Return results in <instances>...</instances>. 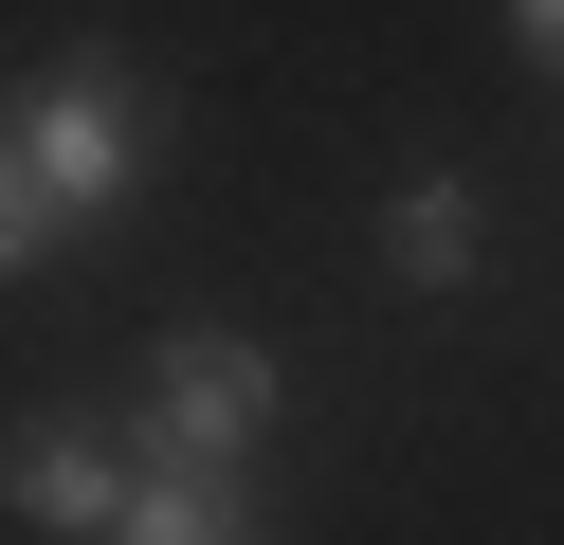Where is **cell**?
Wrapping results in <instances>:
<instances>
[{
    "label": "cell",
    "mask_w": 564,
    "mask_h": 545,
    "mask_svg": "<svg viewBox=\"0 0 564 545\" xmlns=\"http://www.w3.org/2000/svg\"><path fill=\"white\" fill-rule=\"evenodd\" d=\"M0 145L37 164V200H55V218H110L128 182L164 164V91H147L128 55H55L37 91H0Z\"/></svg>",
    "instance_id": "6da1fadb"
},
{
    "label": "cell",
    "mask_w": 564,
    "mask_h": 545,
    "mask_svg": "<svg viewBox=\"0 0 564 545\" xmlns=\"http://www.w3.org/2000/svg\"><path fill=\"white\" fill-rule=\"evenodd\" d=\"M273 346H237V327H164V363H147V418H128V455H183V472H256V436H273Z\"/></svg>",
    "instance_id": "7a4b0ae2"
},
{
    "label": "cell",
    "mask_w": 564,
    "mask_h": 545,
    "mask_svg": "<svg viewBox=\"0 0 564 545\" xmlns=\"http://www.w3.org/2000/svg\"><path fill=\"white\" fill-rule=\"evenodd\" d=\"M0 509H19V527H74V545H110V509H128V455H110V436H74V418H37V436H0Z\"/></svg>",
    "instance_id": "3957f363"
},
{
    "label": "cell",
    "mask_w": 564,
    "mask_h": 545,
    "mask_svg": "<svg viewBox=\"0 0 564 545\" xmlns=\"http://www.w3.org/2000/svg\"><path fill=\"white\" fill-rule=\"evenodd\" d=\"M110 545H273V509H256V472L128 455V509H110Z\"/></svg>",
    "instance_id": "277c9868"
},
{
    "label": "cell",
    "mask_w": 564,
    "mask_h": 545,
    "mask_svg": "<svg viewBox=\"0 0 564 545\" xmlns=\"http://www.w3.org/2000/svg\"><path fill=\"white\" fill-rule=\"evenodd\" d=\"M382 254H401L419 291H474V273H491V200H474L455 164H419L401 200H382Z\"/></svg>",
    "instance_id": "5b68a950"
},
{
    "label": "cell",
    "mask_w": 564,
    "mask_h": 545,
    "mask_svg": "<svg viewBox=\"0 0 564 545\" xmlns=\"http://www.w3.org/2000/svg\"><path fill=\"white\" fill-rule=\"evenodd\" d=\"M55 237H74V218H55V200H37V164H19V145H0V273H37V254H55Z\"/></svg>",
    "instance_id": "8992f818"
},
{
    "label": "cell",
    "mask_w": 564,
    "mask_h": 545,
    "mask_svg": "<svg viewBox=\"0 0 564 545\" xmlns=\"http://www.w3.org/2000/svg\"><path fill=\"white\" fill-rule=\"evenodd\" d=\"M510 36H528V55H546V73H564V0H510Z\"/></svg>",
    "instance_id": "52a82bcc"
}]
</instances>
